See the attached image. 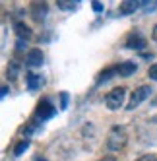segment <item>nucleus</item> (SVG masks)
<instances>
[{
	"instance_id": "obj_18",
	"label": "nucleus",
	"mask_w": 157,
	"mask_h": 161,
	"mask_svg": "<svg viewBox=\"0 0 157 161\" xmlns=\"http://www.w3.org/2000/svg\"><path fill=\"white\" fill-rule=\"evenodd\" d=\"M91 8H93V12H103V4H101L99 0H93V2H91Z\"/></svg>"
},
{
	"instance_id": "obj_12",
	"label": "nucleus",
	"mask_w": 157,
	"mask_h": 161,
	"mask_svg": "<svg viewBox=\"0 0 157 161\" xmlns=\"http://www.w3.org/2000/svg\"><path fill=\"white\" fill-rule=\"evenodd\" d=\"M18 72H19V62L14 60L12 64L8 66V78H10V80H16V78H18Z\"/></svg>"
},
{
	"instance_id": "obj_6",
	"label": "nucleus",
	"mask_w": 157,
	"mask_h": 161,
	"mask_svg": "<svg viewBox=\"0 0 157 161\" xmlns=\"http://www.w3.org/2000/svg\"><path fill=\"white\" fill-rule=\"evenodd\" d=\"M43 64V53H41V49H31V51H27V54H25V66H29V68H39Z\"/></svg>"
},
{
	"instance_id": "obj_4",
	"label": "nucleus",
	"mask_w": 157,
	"mask_h": 161,
	"mask_svg": "<svg viewBox=\"0 0 157 161\" xmlns=\"http://www.w3.org/2000/svg\"><path fill=\"white\" fill-rule=\"evenodd\" d=\"M29 12H31V16L35 18L37 21H43L45 18H47V14H49V6H47L45 0H33Z\"/></svg>"
},
{
	"instance_id": "obj_13",
	"label": "nucleus",
	"mask_w": 157,
	"mask_h": 161,
	"mask_svg": "<svg viewBox=\"0 0 157 161\" xmlns=\"http://www.w3.org/2000/svg\"><path fill=\"white\" fill-rule=\"evenodd\" d=\"M113 74H118L116 66H115V68H107L105 72H101V76H99V80H97V82H107L109 78H113Z\"/></svg>"
},
{
	"instance_id": "obj_20",
	"label": "nucleus",
	"mask_w": 157,
	"mask_h": 161,
	"mask_svg": "<svg viewBox=\"0 0 157 161\" xmlns=\"http://www.w3.org/2000/svg\"><path fill=\"white\" fill-rule=\"evenodd\" d=\"M153 2H155V0H142V6H143L145 10H151V8H153Z\"/></svg>"
},
{
	"instance_id": "obj_11",
	"label": "nucleus",
	"mask_w": 157,
	"mask_h": 161,
	"mask_svg": "<svg viewBox=\"0 0 157 161\" xmlns=\"http://www.w3.org/2000/svg\"><path fill=\"white\" fill-rule=\"evenodd\" d=\"M25 78H27V87L31 89V91H35L39 86H41V76H37V74H25Z\"/></svg>"
},
{
	"instance_id": "obj_15",
	"label": "nucleus",
	"mask_w": 157,
	"mask_h": 161,
	"mask_svg": "<svg viewBox=\"0 0 157 161\" xmlns=\"http://www.w3.org/2000/svg\"><path fill=\"white\" fill-rule=\"evenodd\" d=\"M57 4L60 10H72L76 6V0H57Z\"/></svg>"
},
{
	"instance_id": "obj_7",
	"label": "nucleus",
	"mask_w": 157,
	"mask_h": 161,
	"mask_svg": "<svg viewBox=\"0 0 157 161\" xmlns=\"http://www.w3.org/2000/svg\"><path fill=\"white\" fill-rule=\"evenodd\" d=\"M142 6V0H122L118 6V14L120 16H130Z\"/></svg>"
},
{
	"instance_id": "obj_8",
	"label": "nucleus",
	"mask_w": 157,
	"mask_h": 161,
	"mask_svg": "<svg viewBox=\"0 0 157 161\" xmlns=\"http://www.w3.org/2000/svg\"><path fill=\"white\" fill-rule=\"evenodd\" d=\"M145 45H148V41H145L138 31L132 33V35L126 39V47H128V49H134V51H143Z\"/></svg>"
},
{
	"instance_id": "obj_2",
	"label": "nucleus",
	"mask_w": 157,
	"mask_h": 161,
	"mask_svg": "<svg viewBox=\"0 0 157 161\" xmlns=\"http://www.w3.org/2000/svg\"><path fill=\"white\" fill-rule=\"evenodd\" d=\"M124 97H126V87H115V89H111L109 93H107V97H105L107 109H111V111L120 109L122 105H124Z\"/></svg>"
},
{
	"instance_id": "obj_10",
	"label": "nucleus",
	"mask_w": 157,
	"mask_h": 161,
	"mask_svg": "<svg viewBox=\"0 0 157 161\" xmlns=\"http://www.w3.org/2000/svg\"><path fill=\"white\" fill-rule=\"evenodd\" d=\"M116 70H118V74H120L122 78H128V76H132L134 72H136V62H132V60L120 62V64L116 66Z\"/></svg>"
},
{
	"instance_id": "obj_21",
	"label": "nucleus",
	"mask_w": 157,
	"mask_h": 161,
	"mask_svg": "<svg viewBox=\"0 0 157 161\" xmlns=\"http://www.w3.org/2000/svg\"><path fill=\"white\" fill-rule=\"evenodd\" d=\"M151 39L153 41H157V24L153 25V29H151Z\"/></svg>"
},
{
	"instance_id": "obj_22",
	"label": "nucleus",
	"mask_w": 157,
	"mask_h": 161,
	"mask_svg": "<svg viewBox=\"0 0 157 161\" xmlns=\"http://www.w3.org/2000/svg\"><path fill=\"white\" fill-rule=\"evenodd\" d=\"M99 161H116V159H115L113 155H105V157H101Z\"/></svg>"
},
{
	"instance_id": "obj_16",
	"label": "nucleus",
	"mask_w": 157,
	"mask_h": 161,
	"mask_svg": "<svg viewBox=\"0 0 157 161\" xmlns=\"http://www.w3.org/2000/svg\"><path fill=\"white\" fill-rule=\"evenodd\" d=\"M148 76H149V80H155V82H157V64H151L149 66Z\"/></svg>"
},
{
	"instance_id": "obj_5",
	"label": "nucleus",
	"mask_w": 157,
	"mask_h": 161,
	"mask_svg": "<svg viewBox=\"0 0 157 161\" xmlns=\"http://www.w3.org/2000/svg\"><path fill=\"white\" fill-rule=\"evenodd\" d=\"M54 109L52 107V103L49 101V99H43V101H39V105H37V117L41 119V120H45V119H51L52 114H54Z\"/></svg>"
},
{
	"instance_id": "obj_1",
	"label": "nucleus",
	"mask_w": 157,
	"mask_h": 161,
	"mask_svg": "<svg viewBox=\"0 0 157 161\" xmlns=\"http://www.w3.org/2000/svg\"><path fill=\"white\" fill-rule=\"evenodd\" d=\"M126 142H128V134L122 126H113L107 136V147L111 152H122L126 147Z\"/></svg>"
},
{
	"instance_id": "obj_17",
	"label": "nucleus",
	"mask_w": 157,
	"mask_h": 161,
	"mask_svg": "<svg viewBox=\"0 0 157 161\" xmlns=\"http://www.w3.org/2000/svg\"><path fill=\"white\" fill-rule=\"evenodd\" d=\"M136 161H157V155H155V153H148V155H142V157H138Z\"/></svg>"
},
{
	"instance_id": "obj_14",
	"label": "nucleus",
	"mask_w": 157,
	"mask_h": 161,
	"mask_svg": "<svg viewBox=\"0 0 157 161\" xmlns=\"http://www.w3.org/2000/svg\"><path fill=\"white\" fill-rule=\"evenodd\" d=\"M27 147H29V140H21V142L14 147V155H21Z\"/></svg>"
},
{
	"instance_id": "obj_19",
	"label": "nucleus",
	"mask_w": 157,
	"mask_h": 161,
	"mask_svg": "<svg viewBox=\"0 0 157 161\" xmlns=\"http://www.w3.org/2000/svg\"><path fill=\"white\" fill-rule=\"evenodd\" d=\"M60 105H62V109H66V105H68V93L66 91L60 93Z\"/></svg>"
},
{
	"instance_id": "obj_9",
	"label": "nucleus",
	"mask_w": 157,
	"mask_h": 161,
	"mask_svg": "<svg viewBox=\"0 0 157 161\" xmlns=\"http://www.w3.org/2000/svg\"><path fill=\"white\" fill-rule=\"evenodd\" d=\"M14 31H16L18 39H21V41H29L33 37V31L24 24V21H16V24H14Z\"/></svg>"
},
{
	"instance_id": "obj_3",
	"label": "nucleus",
	"mask_w": 157,
	"mask_h": 161,
	"mask_svg": "<svg viewBox=\"0 0 157 161\" xmlns=\"http://www.w3.org/2000/svg\"><path fill=\"white\" fill-rule=\"evenodd\" d=\"M151 91H153V89H151L149 86H140L138 89H134V93H132V97H130V103H128V107H126V109H130V111L138 109V107H140V103H143L145 99L151 95Z\"/></svg>"
},
{
	"instance_id": "obj_23",
	"label": "nucleus",
	"mask_w": 157,
	"mask_h": 161,
	"mask_svg": "<svg viewBox=\"0 0 157 161\" xmlns=\"http://www.w3.org/2000/svg\"><path fill=\"white\" fill-rule=\"evenodd\" d=\"M76 2H80V0H76Z\"/></svg>"
}]
</instances>
